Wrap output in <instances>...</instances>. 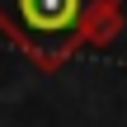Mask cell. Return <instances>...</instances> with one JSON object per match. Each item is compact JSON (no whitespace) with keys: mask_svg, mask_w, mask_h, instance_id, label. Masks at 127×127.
I'll list each match as a JSON object with an SVG mask.
<instances>
[{"mask_svg":"<svg viewBox=\"0 0 127 127\" xmlns=\"http://www.w3.org/2000/svg\"><path fill=\"white\" fill-rule=\"evenodd\" d=\"M123 24V0H0V33L38 71H61L75 52L108 47Z\"/></svg>","mask_w":127,"mask_h":127,"instance_id":"cell-1","label":"cell"}]
</instances>
